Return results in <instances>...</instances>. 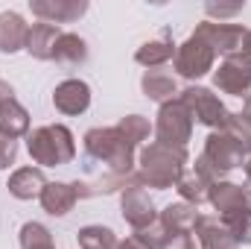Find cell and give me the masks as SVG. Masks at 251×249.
<instances>
[{
  "label": "cell",
  "mask_w": 251,
  "mask_h": 249,
  "mask_svg": "<svg viewBox=\"0 0 251 249\" xmlns=\"http://www.w3.org/2000/svg\"><path fill=\"white\" fill-rule=\"evenodd\" d=\"M184 170H187V150L152 141L149 147L140 150V170L134 176H137V185L140 187L167 190V187L178 185Z\"/></svg>",
  "instance_id": "6da1fadb"
},
{
  "label": "cell",
  "mask_w": 251,
  "mask_h": 249,
  "mask_svg": "<svg viewBox=\"0 0 251 249\" xmlns=\"http://www.w3.org/2000/svg\"><path fill=\"white\" fill-rule=\"evenodd\" d=\"M85 156L102 161L108 173L131 176L134 173V147L123 138L117 126H94L85 132Z\"/></svg>",
  "instance_id": "7a4b0ae2"
},
{
  "label": "cell",
  "mask_w": 251,
  "mask_h": 249,
  "mask_svg": "<svg viewBox=\"0 0 251 249\" xmlns=\"http://www.w3.org/2000/svg\"><path fill=\"white\" fill-rule=\"evenodd\" d=\"M26 153L41 167H62L76 158V138L64 124L35 126L26 135Z\"/></svg>",
  "instance_id": "3957f363"
},
{
  "label": "cell",
  "mask_w": 251,
  "mask_h": 249,
  "mask_svg": "<svg viewBox=\"0 0 251 249\" xmlns=\"http://www.w3.org/2000/svg\"><path fill=\"white\" fill-rule=\"evenodd\" d=\"M246 158H249V153L243 150V144H237L228 132H222V129H216V132H210L207 135V141H204V150H201V156L196 158V170L207 179V182H222L225 179V173H231V170H237V167H243L246 164Z\"/></svg>",
  "instance_id": "277c9868"
},
{
  "label": "cell",
  "mask_w": 251,
  "mask_h": 249,
  "mask_svg": "<svg viewBox=\"0 0 251 249\" xmlns=\"http://www.w3.org/2000/svg\"><path fill=\"white\" fill-rule=\"evenodd\" d=\"M155 138H158V144L187 150V141L193 138V115L178 97L161 106L158 121H155Z\"/></svg>",
  "instance_id": "5b68a950"
},
{
  "label": "cell",
  "mask_w": 251,
  "mask_h": 249,
  "mask_svg": "<svg viewBox=\"0 0 251 249\" xmlns=\"http://www.w3.org/2000/svg\"><path fill=\"white\" fill-rule=\"evenodd\" d=\"M178 100L187 106V112L193 115V121H199L201 126H207V129H222L225 124V118H228V109H225V103L210 91V88H204V85H190L184 88L181 94H178Z\"/></svg>",
  "instance_id": "8992f818"
},
{
  "label": "cell",
  "mask_w": 251,
  "mask_h": 249,
  "mask_svg": "<svg viewBox=\"0 0 251 249\" xmlns=\"http://www.w3.org/2000/svg\"><path fill=\"white\" fill-rule=\"evenodd\" d=\"M196 38H201L216 56H234V53H243V44H246V35L249 30L243 24H225V21H201L193 32Z\"/></svg>",
  "instance_id": "52a82bcc"
},
{
  "label": "cell",
  "mask_w": 251,
  "mask_h": 249,
  "mask_svg": "<svg viewBox=\"0 0 251 249\" xmlns=\"http://www.w3.org/2000/svg\"><path fill=\"white\" fill-rule=\"evenodd\" d=\"M213 85H216L222 94L246 97L251 91V59L246 53L225 56V59L219 62V67L213 70Z\"/></svg>",
  "instance_id": "ba28073f"
},
{
  "label": "cell",
  "mask_w": 251,
  "mask_h": 249,
  "mask_svg": "<svg viewBox=\"0 0 251 249\" xmlns=\"http://www.w3.org/2000/svg\"><path fill=\"white\" fill-rule=\"evenodd\" d=\"M213 62H216V53L196 35H190L184 44H178L176 50V59H173V67L178 76L184 79H199L204 73L213 70Z\"/></svg>",
  "instance_id": "9c48e42d"
},
{
  "label": "cell",
  "mask_w": 251,
  "mask_h": 249,
  "mask_svg": "<svg viewBox=\"0 0 251 249\" xmlns=\"http://www.w3.org/2000/svg\"><path fill=\"white\" fill-rule=\"evenodd\" d=\"M120 211H123V220L134 232H140V229H146V226H152L158 220V211H155L152 196L146 193V187H140L137 182L128 185L120 193Z\"/></svg>",
  "instance_id": "30bf717a"
},
{
  "label": "cell",
  "mask_w": 251,
  "mask_h": 249,
  "mask_svg": "<svg viewBox=\"0 0 251 249\" xmlns=\"http://www.w3.org/2000/svg\"><path fill=\"white\" fill-rule=\"evenodd\" d=\"M0 135L18 141L29 135V112L18 103L15 88L0 79Z\"/></svg>",
  "instance_id": "8fae6325"
},
{
  "label": "cell",
  "mask_w": 251,
  "mask_h": 249,
  "mask_svg": "<svg viewBox=\"0 0 251 249\" xmlns=\"http://www.w3.org/2000/svg\"><path fill=\"white\" fill-rule=\"evenodd\" d=\"M29 9L44 24H70L88 12V0H29Z\"/></svg>",
  "instance_id": "7c38bea8"
},
{
  "label": "cell",
  "mask_w": 251,
  "mask_h": 249,
  "mask_svg": "<svg viewBox=\"0 0 251 249\" xmlns=\"http://www.w3.org/2000/svg\"><path fill=\"white\" fill-rule=\"evenodd\" d=\"M53 106L62 115H82L91 106V85L85 79H64L53 91Z\"/></svg>",
  "instance_id": "4fadbf2b"
},
{
  "label": "cell",
  "mask_w": 251,
  "mask_h": 249,
  "mask_svg": "<svg viewBox=\"0 0 251 249\" xmlns=\"http://www.w3.org/2000/svg\"><path fill=\"white\" fill-rule=\"evenodd\" d=\"M59 35H62V30H59L56 24L38 21V24H32L29 32H26V47H24V50H26L32 59H38V62H53V50H56Z\"/></svg>",
  "instance_id": "5bb4252c"
},
{
  "label": "cell",
  "mask_w": 251,
  "mask_h": 249,
  "mask_svg": "<svg viewBox=\"0 0 251 249\" xmlns=\"http://www.w3.org/2000/svg\"><path fill=\"white\" fill-rule=\"evenodd\" d=\"M41 208L50 214V217H64L73 211V205L79 202V193L73 182H47V187L41 190Z\"/></svg>",
  "instance_id": "9a60e30c"
},
{
  "label": "cell",
  "mask_w": 251,
  "mask_h": 249,
  "mask_svg": "<svg viewBox=\"0 0 251 249\" xmlns=\"http://www.w3.org/2000/svg\"><path fill=\"white\" fill-rule=\"evenodd\" d=\"M9 193L15 196V199H38L41 196V190L47 187V176H44V170L41 167H21V170H15L12 176H9Z\"/></svg>",
  "instance_id": "2e32d148"
},
{
  "label": "cell",
  "mask_w": 251,
  "mask_h": 249,
  "mask_svg": "<svg viewBox=\"0 0 251 249\" xmlns=\"http://www.w3.org/2000/svg\"><path fill=\"white\" fill-rule=\"evenodd\" d=\"M29 24L18 12H0V53H18L26 47Z\"/></svg>",
  "instance_id": "e0dca14e"
},
{
  "label": "cell",
  "mask_w": 251,
  "mask_h": 249,
  "mask_svg": "<svg viewBox=\"0 0 251 249\" xmlns=\"http://www.w3.org/2000/svg\"><path fill=\"white\" fill-rule=\"evenodd\" d=\"M207 202L219 211L216 217H225V214H234V211H243V208H249L246 205V193H243V185H237V182H216V185H210V193H207Z\"/></svg>",
  "instance_id": "ac0fdd59"
},
{
  "label": "cell",
  "mask_w": 251,
  "mask_h": 249,
  "mask_svg": "<svg viewBox=\"0 0 251 249\" xmlns=\"http://www.w3.org/2000/svg\"><path fill=\"white\" fill-rule=\"evenodd\" d=\"M199 217H201L199 208L190 205V202H173V205H167V208L158 214V220L164 223V229H167L170 235H190V232L196 229Z\"/></svg>",
  "instance_id": "d6986e66"
},
{
  "label": "cell",
  "mask_w": 251,
  "mask_h": 249,
  "mask_svg": "<svg viewBox=\"0 0 251 249\" xmlns=\"http://www.w3.org/2000/svg\"><path fill=\"white\" fill-rule=\"evenodd\" d=\"M193 232H196L201 249H240V244L231 238V232L222 226L219 217H199Z\"/></svg>",
  "instance_id": "ffe728a7"
},
{
  "label": "cell",
  "mask_w": 251,
  "mask_h": 249,
  "mask_svg": "<svg viewBox=\"0 0 251 249\" xmlns=\"http://www.w3.org/2000/svg\"><path fill=\"white\" fill-rule=\"evenodd\" d=\"M140 88H143V94L149 97V100H155V103H170V100H176V94H178V85H176V76L173 73H167V70H146L143 73V79H140Z\"/></svg>",
  "instance_id": "44dd1931"
},
{
  "label": "cell",
  "mask_w": 251,
  "mask_h": 249,
  "mask_svg": "<svg viewBox=\"0 0 251 249\" xmlns=\"http://www.w3.org/2000/svg\"><path fill=\"white\" fill-rule=\"evenodd\" d=\"M176 50H178V44H173L170 38L146 41L143 47H137V53H134V62L143 64L146 70H158V67H164L167 62H173V59H176Z\"/></svg>",
  "instance_id": "7402d4cb"
},
{
  "label": "cell",
  "mask_w": 251,
  "mask_h": 249,
  "mask_svg": "<svg viewBox=\"0 0 251 249\" xmlns=\"http://www.w3.org/2000/svg\"><path fill=\"white\" fill-rule=\"evenodd\" d=\"M53 62L67 64V67L85 64L88 62V41L76 32H62L56 41V50H53Z\"/></svg>",
  "instance_id": "603a6c76"
},
{
  "label": "cell",
  "mask_w": 251,
  "mask_h": 249,
  "mask_svg": "<svg viewBox=\"0 0 251 249\" xmlns=\"http://www.w3.org/2000/svg\"><path fill=\"white\" fill-rule=\"evenodd\" d=\"M210 185L213 182H207L196 167L193 170H184L181 173V179H178V193H181V202H190V205H201V202H207V193H210Z\"/></svg>",
  "instance_id": "cb8c5ba5"
},
{
  "label": "cell",
  "mask_w": 251,
  "mask_h": 249,
  "mask_svg": "<svg viewBox=\"0 0 251 249\" xmlns=\"http://www.w3.org/2000/svg\"><path fill=\"white\" fill-rule=\"evenodd\" d=\"M76 241H79V249H117V244H120L114 229H108V226H85V229H79Z\"/></svg>",
  "instance_id": "d4e9b609"
},
{
  "label": "cell",
  "mask_w": 251,
  "mask_h": 249,
  "mask_svg": "<svg viewBox=\"0 0 251 249\" xmlns=\"http://www.w3.org/2000/svg\"><path fill=\"white\" fill-rule=\"evenodd\" d=\"M219 220H222V226L231 232V238H234L240 247H251V208L225 214V217H219Z\"/></svg>",
  "instance_id": "484cf974"
},
{
  "label": "cell",
  "mask_w": 251,
  "mask_h": 249,
  "mask_svg": "<svg viewBox=\"0 0 251 249\" xmlns=\"http://www.w3.org/2000/svg\"><path fill=\"white\" fill-rule=\"evenodd\" d=\"M222 132H228L237 144H243L246 153H251V121L243 112H228V118L222 124Z\"/></svg>",
  "instance_id": "4316f807"
},
{
  "label": "cell",
  "mask_w": 251,
  "mask_h": 249,
  "mask_svg": "<svg viewBox=\"0 0 251 249\" xmlns=\"http://www.w3.org/2000/svg\"><path fill=\"white\" fill-rule=\"evenodd\" d=\"M117 129L123 132V138L131 144V147L143 144V141L149 138V132H152V126H149V121H146L143 115H126L123 121L117 124Z\"/></svg>",
  "instance_id": "83f0119b"
},
{
  "label": "cell",
  "mask_w": 251,
  "mask_h": 249,
  "mask_svg": "<svg viewBox=\"0 0 251 249\" xmlns=\"http://www.w3.org/2000/svg\"><path fill=\"white\" fill-rule=\"evenodd\" d=\"M18 241H21V249H35V247L53 244V235H50V229L41 226V223H24Z\"/></svg>",
  "instance_id": "f1b7e54d"
},
{
  "label": "cell",
  "mask_w": 251,
  "mask_h": 249,
  "mask_svg": "<svg viewBox=\"0 0 251 249\" xmlns=\"http://www.w3.org/2000/svg\"><path fill=\"white\" fill-rule=\"evenodd\" d=\"M134 238L143 244V247H149V249H161L164 247V241L170 238V232L164 229V223L161 220H155L152 226H146V229H140V232H134Z\"/></svg>",
  "instance_id": "f546056e"
},
{
  "label": "cell",
  "mask_w": 251,
  "mask_h": 249,
  "mask_svg": "<svg viewBox=\"0 0 251 249\" xmlns=\"http://www.w3.org/2000/svg\"><path fill=\"white\" fill-rule=\"evenodd\" d=\"M15 158H18V141H12V138L0 135V170L12 167V164H15Z\"/></svg>",
  "instance_id": "4dcf8cb0"
},
{
  "label": "cell",
  "mask_w": 251,
  "mask_h": 249,
  "mask_svg": "<svg viewBox=\"0 0 251 249\" xmlns=\"http://www.w3.org/2000/svg\"><path fill=\"white\" fill-rule=\"evenodd\" d=\"M243 6L246 3H231V6H222V3H207L204 6V12L210 15V18H231V15H237V12H243Z\"/></svg>",
  "instance_id": "1f68e13d"
},
{
  "label": "cell",
  "mask_w": 251,
  "mask_h": 249,
  "mask_svg": "<svg viewBox=\"0 0 251 249\" xmlns=\"http://www.w3.org/2000/svg\"><path fill=\"white\" fill-rule=\"evenodd\" d=\"M161 249H196V241L193 235H170Z\"/></svg>",
  "instance_id": "d6a6232c"
},
{
  "label": "cell",
  "mask_w": 251,
  "mask_h": 249,
  "mask_svg": "<svg viewBox=\"0 0 251 249\" xmlns=\"http://www.w3.org/2000/svg\"><path fill=\"white\" fill-rule=\"evenodd\" d=\"M117 249H149V247H143V244H140V241H137V238L131 235V238L120 241V244H117Z\"/></svg>",
  "instance_id": "836d02e7"
},
{
  "label": "cell",
  "mask_w": 251,
  "mask_h": 249,
  "mask_svg": "<svg viewBox=\"0 0 251 249\" xmlns=\"http://www.w3.org/2000/svg\"><path fill=\"white\" fill-rule=\"evenodd\" d=\"M243 193H246V205L251 208V179H246V185H243Z\"/></svg>",
  "instance_id": "e575fe53"
},
{
  "label": "cell",
  "mask_w": 251,
  "mask_h": 249,
  "mask_svg": "<svg viewBox=\"0 0 251 249\" xmlns=\"http://www.w3.org/2000/svg\"><path fill=\"white\" fill-rule=\"evenodd\" d=\"M243 53L251 59V30H249V35H246V44H243Z\"/></svg>",
  "instance_id": "d590c367"
},
{
  "label": "cell",
  "mask_w": 251,
  "mask_h": 249,
  "mask_svg": "<svg viewBox=\"0 0 251 249\" xmlns=\"http://www.w3.org/2000/svg\"><path fill=\"white\" fill-rule=\"evenodd\" d=\"M243 115H246V118L251 121V94L246 97V106H243Z\"/></svg>",
  "instance_id": "8d00e7d4"
},
{
  "label": "cell",
  "mask_w": 251,
  "mask_h": 249,
  "mask_svg": "<svg viewBox=\"0 0 251 249\" xmlns=\"http://www.w3.org/2000/svg\"><path fill=\"white\" fill-rule=\"evenodd\" d=\"M243 167H246V179H251V153H249V158H246V164H243Z\"/></svg>",
  "instance_id": "74e56055"
},
{
  "label": "cell",
  "mask_w": 251,
  "mask_h": 249,
  "mask_svg": "<svg viewBox=\"0 0 251 249\" xmlns=\"http://www.w3.org/2000/svg\"><path fill=\"white\" fill-rule=\"evenodd\" d=\"M35 249H56V247H53V244H47V247H35Z\"/></svg>",
  "instance_id": "f35d334b"
}]
</instances>
